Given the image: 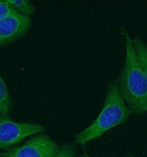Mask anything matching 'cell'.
<instances>
[{
  "mask_svg": "<svg viewBox=\"0 0 147 157\" xmlns=\"http://www.w3.org/2000/svg\"><path fill=\"white\" fill-rule=\"evenodd\" d=\"M125 37L126 57L118 86L123 99L132 113L143 115L147 110V85L129 33L125 25L120 28Z\"/></svg>",
  "mask_w": 147,
  "mask_h": 157,
  "instance_id": "6da1fadb",
  "label": "cell"
},
{
  "mask_svg": "<svg viewBox=\"0 0 147 157\" xmlns=\"http://www.w3.org/2000/svg\"><path fill=\"white\" fill-rule=\"evenodd\" d=\"M132 113L120 93L118 79H115L108 86L106 97L98 117L90 126L76 135L75 142L83 145L98 138L112 128L126 122Z\"/></svg>",
  "mask_w": 147,
  "mask_h": 157,
  "instance_id": "7a4b0ae2",
  "label": "cell"
},
{
  "mask_svg": "<svg viewBox=\"0 0 147 157\" xmlns=\"http://www.w3.org/2000/svg\"><path fill=\"white\" fill-rule=\"evenodd\" d=\"M44 130L43 125L15 122L8 115L0 114V149L17 144L28 136Z\"/></svg>",
  "mask_w": 147,
  "mask_h": 157,
  "instance_id": "3957f363",
  "label": "cell"
},
{
  "mask_svg": "<svg viewBox=\"0 0 147 157\" xmlns=\"http://www.w3.org/2000/svg\"><path fill=\"white\" fill-rule=\"evenodd\" d=\"M57 143L46 134H41L21 146L0 154L1 157H55L60 151Z\"/></svg>",
  "mask_w": 147,
  "mask_h": 157,
  "instance_id": "277c9868",
  "label": "cell"
},
{
  "mask_svg": "<svg viewBox=\"0 0 147 157\" xmlns=\"http://www.w3.org/2000/svg\"><path fill=\"white\" fill-rule=\"evenodd\" d=\"M32 25L30 16L19 12L0 21V47L11 43L25 35Z\"/></svg>",
  "mask_w": 147,
  "mask_h": 157,
  "instance_id": "5b68a950",
  "label": "cell"
},
{
  "mask_svg": "<svg viewBox=\"0 0 147 157\" xmlns=\"http://www.w3.org/2000/svg\"><path fill=\"white\" fill-rule=\"evenodd\" d=\"M132 43L147 85V46L138 38L132 40Z\"/></svg>",
  "mask_w": 147,
  "mask_h": 157,
  "instance_id": "8992f818",
  "label": "cell"
},
{
  "mask_svg": "<svg viewBox=\"0 0 147 157\" xmlns=\"http://www.w3.org/2000/svg\"><path fill=\"white\" fill-rule=\"evenodd\" d=\"M11 104V99L7 88L0 75V114L8 115Z\"/></svg>",
  "mask_w": 147,
  "mask_h": 157,
  "instance_id": "52a82bcc",
  "label": "cell"
},
{
  "mask_svg": "<svg viewBox=\"0 0 147 157\" xmlns=\"http://www.w3.org/2000/svg\"><path fill=\"white\" fill-rule=\"evenodd\" d=\"M9 5L15 10L28 16L35 13V8L32 3L28 0H5Z\"/></svg>",
  "mask_w": 147,
  "mask_h": 157,
  "instance_id": "ba28073f",
  "label": "cell"
},
{
  "mask_svg": "<svg viewBox=\"0 0 147 157\" xmlns=\"http://www.w3.org/2000/svg\"><path fill=\"white\" fill-rule=\"evenodd\" d=\"M75 157V145L73 143L64 144L55 157Z\"/></svg>",
  "mask_w": 147,
  "mask_h": 157,
  "instance_id": "9c48e42d",
  "label": "cell"
},
{
  "mask_svg": "<svg viewBox=\"0 0 147 157\" xmlns=\"http://www.w3.org/2000/svg\"><path fill=\"white\" fill-rule=\"evenodd\" d=\"M18 12L6 2L5 0H0V21L11 14Z\"/></svg>",
  "mask_w": 147,
  "mask_h": 157,
  "instance_id": "30bf717a",
  "label": "cell"
},
{
  "mask_svg": "<svg viewBox=\"0 0 147 157\" xmlns=\"http://www.w3.org/2000/svg\"><path fill=\"white\" fill-rule=\"evenodd\" d=\"M81 157H89V156L87 155V154H85V155H82ZM135 157L134 155H129V156H127V157Z\"/></svg>",
  "mask_w": 147,
  "mask_h": 157,
  "instance_id": "8fae6325",
  "label": "cell"
},
{
  "mask_svg": "<svg viewBox=\"0 0 147 157\" xmlns=\"http://www.w3.org/2000/svg\"><path fill=\"white\" fill-rule=\"evenodd\" d=\"M0 157H1V155H0Z\"/></svg>",
  "mask_w": 147,
  "mask_h": 157,
  "instance_id": "7c38bea8",
  "label": "cell"
}]
</instances>
